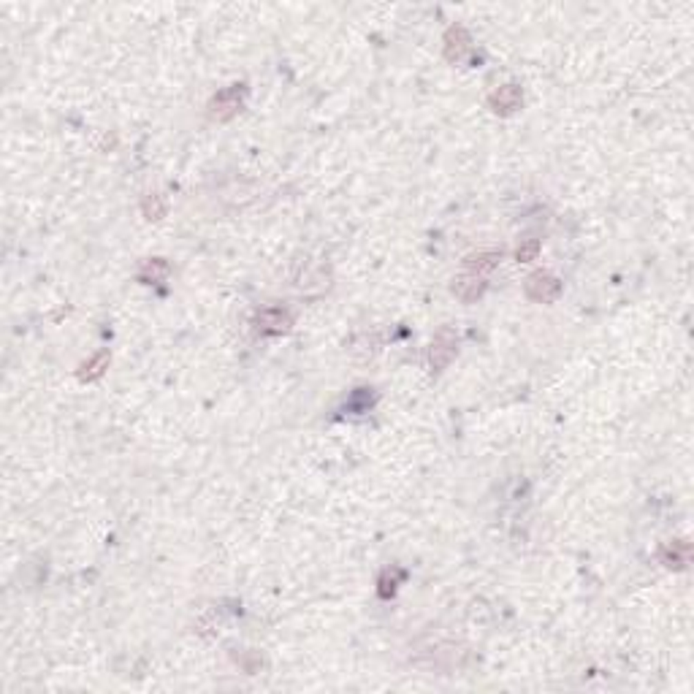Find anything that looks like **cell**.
Here are the masks:
<instances>
[{
	"mask_svg": "<svg viewBox=\"0 0 694 694\" xmlns=\"http://www.w3.org/2000/svg\"><path fill=\"white\" fill-rule=\"evenodd\" d=\"M526 291H529V296H532V299H537V302H554V299L559 296V282H556L551 274L537 271V274H532V277H529Z\"/></svg>",
	"mask_w": 694,
	"mask_h": 694,
	"instance_id": "obj_1",
	"label": "cell"
},
{
	"mask_svg": "<svg viewBox=\"0 0 694 694\" xmlns=\"http://www.w3.org/2000/svg\"><path fill=\"white\" fill-rule=\"evenodd\" d=\"M453 353H456V339H453V334H450V331H439V337L434 339V347H432V364L437 369H442V366L453 358Z\"/></svg>",
	"mask_w": 694,
	"mask_h": 694,
	"instance_id": "obj_2",
	"label": "cell"
},
{
	"mask_svg": "<svg viewBox=\"0 0 694 694\" xmlns=\"http://www.w3.org/2000/svg\"><path fill=\"white\" fill-rule=\"evenodd\" d=\"M291 326V317L282 309H266L258 315V331L263 334H280Z\"/></svg>",
	"mask_w": 694,
	"mask_h": 694,
	"instance_id": "obj_3",
	"label": "cell"
},
{
	"mask_svg": "<svg viewBox=\"0 0 694 694\" xmlns=\"http://www.w3.org/2000/svg\"><path fill=\"white\" fill-rule=\"evenodd\" d=\"M242 106V95H239V90H225V92H220L215 98V103H212V114L220 117V120H228L231 114H236V109Z\"/></svg>",
	"mask_w": 694,
	"mask_h": 694,
	"instance_id": "obj_4",
	"label": "cell"
},
{
	"mask_svg": "<svg viewBox=\"0 0 694 694\" xmlns=\"http://www.w3.org/2000/svg\"><path fill=\"white\" fill-rule=\"evenodd\" d=\"M453 291H456V296H461L464 302H472V299H477V296L483 293V280H480L477 274H464V277L456 280Z\"/></svg>",
	"mask_w": 694,
	"mask_h": 694,
	"instance_id": "obj_5",
	"label": "cell"
},
{
	"mask_svg": "<svg viewBox=\"0 0 694 694\" xmlns=\"http://www.w3.org/2000/svg\"><path fill=\"white\" fill-rule=\"evenodd\" d=\"M491 103L496 106V112H513V109H518V103H520L518 87H513V85L502 87L499 92L491 95Z\"/></svg>",
	"mask_w": 694,
	"mask_h": 694,
	"instance_id": "obj_6",
	"label": "cell"
},
{
	"mask_svg": "<svg viewBox=\"0 0 694 694\" xmlns=\"http://www.w3.org/2000/svg\"><path fill=\"white\" fill-rule=\"evenodd\" d=\"M448 57L453 60V57H461L467 49H470V39H467V33L461 30V28H453L450 33H448Z\"/></svg>",
	"mask_w": 694,
	"mask_h": 694,
	"instance_id": "obj_7",
	"label": "cell"
},
{
	"mask_svg": "<svg viewBox=\"0 0 694 694\" xmlns=\"http://www.w3.org/2000/svg\"><path fill=\"white\" fill-rule=\"evenodd\" d=\"M169 274V266L163 263V260H147L144 266H141V280H160V277H166Z\"/></svg>",
	"mask_w": 694,
	"mask_h": 694,
	"instance_id": "obj_8",
	"label": "cell"
},
{
	"mask_svg": "<svg viewBox=\"0 0 694 694\" xmlns=\"http://www.w3.org/2000/svg\"><path fill=\"white\" fill-rule=\"evenodd\" d=\"M106 361H109V355H106V353H98V355H95V361H92L90 366H85L87 372H82V377H98V375L103 372Z\"/></svg>",
	"mask_w": 694,
	"mask_h": 694,
	"instance_id": "obj_9",
	"label": "cell"
},
{
	"mask_svg": "<svg viewBox=\"0 0 694 694\" xmlns=\"http://www.w3.org/2000/svg\"><path fill=\"white\" fill-rule=\"evenodd\" d=\"M496 260H499V255H491V253H488V255H477V258H472L470 263H472L475 269H494Z\"/></svg>",
	"mask_w": 694,
	"mask_h": 694,
	"instance_id": "obj_10",
	"label": "cell"
},
{
	"mask_svg": "<svg viewBox=\"0 0 694 694\" xmlns=\"http://www.w3.org/2000/svg\"><path fill=\"white\" fill-rule=\"evenodd\" d=\"M534 253H537V242H532V244L520 247V250H518V258H520V260H526V258H532Z\"/></svg>",
	"mask_w": 694,
	"mask_h": 694,
	"instance_id": "obj_11",
	"label": "cell"
}]
</instances>
